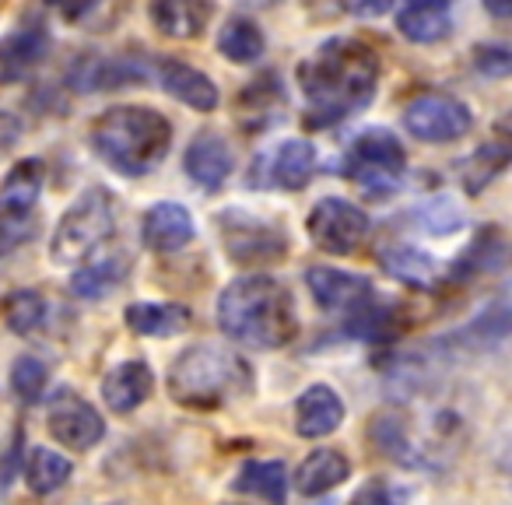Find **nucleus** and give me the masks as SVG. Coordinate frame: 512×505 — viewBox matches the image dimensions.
Wrapping results in <instances>:
<instances>
[{"instance_id":"1","label":"nucleus","mask_w":512,"mask_h":505,"mask_svg":"<svg viewBox=\"0 0 512 505\" xmlns=\"http://www.w3.org/2000/svg\"><path fill=\"white\" fill-rule=\"evenodd\" d=\"M379 60L358 39H327L299 67V88L306 95L309 127H334L362 113L376 99Z\"/></svg>"},{"instance_id":"2","label":"nucleus","mask_w":512,"mask_h":505,"mask_svg":"<svg viewBox=\"0 0 512 505\" xmlns=\"http://www.w3.org/2000/svg\"><path fill=\"white\" fill-rule=\"evenodd\" d=\"M218 327L228 341L246 344V348H285L299 330L292 292L267 274L232 281L218 295Z\"/></svg>"},{"instance_id":"3","label":"nucleus","mask_w":512,"mask_h":505,"mask_svg":"<svg viewBox=\"0 0 512 505\" xmlns=\"http://www.w3.org/2000/svg\"><path fill=\"white\" fill-rule=\"evenodd\" d=\"M95 155L113 172L127 179L148 176L162 165L172 144V127L158 109L148 106H113L92 123Z\"/></svg>"},{"instance_id":"4","label":"nucleus","mask_w":512,"mask_h":505,"mask_svg":"<svg viewBox=\"0 0 512 505\" xmlns=\"http://www.w3.org/2000/svg\"><path fill=\"white\" fill-rule=\"evenodd\" d=\"M253 376L242 355H235L225 344H193L172 362L169 369V393L183 407L193 411H211L228 404L232 397L249 390Z\"/></svg>"},{"instance_id":"5","label":"nucleus","mask_w":512,"mask_h":505,"mask_svg":"<svg viewBox=\"0 0 512 505\" xmlns=\"http://www.w3.org/2000/svg\"><path fill=\"white\" fill-rule=\"evenodd\" d=\"M116 232V200L106 186H92L85 190L64 218L57 221V232L50 242V257L60 267H78L99 257V249L113 239Z\"/></svg>"},{"instance_id":"6","label":"nucleus","mask_w":512,"mask_h":505,"mask_svg":"<svg viewBox=\"0 0 512 505\" xmlns=\"http://www.w3.org/2000/svg\"><path fill=\"white\" fill-rule=\"evenodd\" d=\"M404 144L393 130L386 127H372L351 141L348 155H344V172L362 186L372 197H386L400 186L404 179Z\"/></svg>"},{"instance_id":"7","label":"nucleus","mask_w":512,"mask_h":505,"mask_svg":"<svg viewBox=\"0 0 512 505\" xmlns=\"http://www.w3.org/2000/svg\"><path fill=\"white\" fill-rule=\"evenodd\" d=\"M221 239H225L228 260L242 267L253 264H274L288 253V235L271 221H260L256 214L232 207L221 214Z\"/></svg>"},{"instance_id":"8","label":"nucleus","mask_w":512,"mask_h":505,"mask_svg":"<svg viewBox=\"0 0 512 505\" xmlns=\"http://www.w3.org/2000/svg\"><path fill=\"white\" fill-rule=\"evenodd\" d=\"M474 113L463 99L446 92H421L404 106V130L418 141L446 144L456 137L470 134Z\"/></svg>"},{"instance_id":"9","label":"nucleus","mask_w":512,"mask_h":505,"mask_svg":"<svg viewBox=\"0 0 512 505\" xmlns=\"http://www.w3.org/2000/svg\"><path fill=\"white\" fill-rule=\"evenodd\" d=\"M369 235V214L344 197H323L309 211V239L334 257H348Z\"/></svg>"},{"instance_id":"10","label":"nucleus","mask_w":512,"mask_h":505,"mask_svg":"<svg viewBox=\"0 0 512 505\" xmlns=\"http://www.w3.org/2000/svg\"><path fill=\"white\" fill-rule=\"evenodd\" d=\"M316 176V148L302 137L274 144L253 158V172L246 183L253 186H278V190H306L309 179Z\"/></svg>"},{"instance_id":"11","label":"nucleus","mask_w":512,"mask_h":505,"mask_svg":"<svg viewBox=\"0 0 512 505\" xmlns=\"http://www.w3.org/2000/svg\"><path fill=\"white\" fill-rule=\"evenodd\" d=\"M46 428H50V435L60 442V446L78 449V453L99 446L102 435H106L102 414L95 411L85 397H78L74 390H57L50 397V407H46Z\"/></svg>"},{"instance_id":"12","label":"nucleus","mask_w":512,"mask_h":505,"mask_svg":"<svg viewBox=\"0 0 512 505\" xmlns=\"http://www.w3.org/2000/svg\"><path fill=\"white\" fill-rule=\"evenodd\" d=\"M309 292L320 302L327 313H358L362 306H369L376 299L372 281H365L362 274L337 271V267H309L306 271Z\"/></svg>"},{"instance_id":"13","label":"nucleus","mask_w":512,"mask_h":505,"mask_svg":"<svg viewBox=\"0 0 512 505\" xmlns=\"http://www.w3.org/2000/svg\"><path fill=\"white\" fill-rule=\"evenodd\" d=\"M232 165H235V155L218 130H200L183 155L186 176L197 186H204V190H218V186L232 176Z\"/></svg>"},{"instance_id":"14","label":"nucleus","mask_w":512,"mask_h":505,"mask_svg":"<svg viewBox=\"0 0 512 505\" xmlns=\"http://www.w3.org/2000/svg\"><path fill=\"white\" fill-rule=\"evenodd\" d=\"M453 4L456 0H400V36L418 46H432L446 39L449 29H453Z\"/></svg>"},{"instance_id":"15","label":"nucleus","mask_w":512,"mask_h":505,"mask_svg":"<svg viewBox=\"0 0 512 505\" xmlns=\"http://www.w3.org/2000/svg\"><path fill=\"white\" fill-rule=\"evenodd\" d=\"M344 400L337 397L334 386L313 383L299 400H295V432L302 439H327L341 428Z\"/></svg>"},{"instance_id":"16","label":"nucleus","mask_w":512,"mask_h":505,"mask_svg":"<svg viewBox=\"0 0 512 505\" xmlns=\"http://www.w3.org/2000/svg\"><path fill=\"white\" fill-rule=\"evenodd\" d=\"M141 239L151 253H176V249L190 246L193 239V214L176 200H162V204L148 207L141 221Z\"/></svg>"},{"instance_id":"17","label":"nucleus","mask_w":512,"mask_h":505,"mask_svg":"<svg viewBox=\"0 0 512 505\" xmlns=\"http://www.w3.org/2000/svg\"><path fill=\"white\" fill-rule=\"evenodd\" d=\"M158 85L197 113H211L218 106V85L204 71L183 64V60H158Z\"/></svg>"},{"instance_id":"18","label":"nucleus","mask_w":512,"mask_h":505,"mask_svg":"<svg viewBox=\"0 0 512 505\" xmlns=\"http://www.w3.org/2000/svg\"><path fill=\"white\" fill-rule=\"evenodd\" d=\"M379 264L390 278L421 288V292H432V288H439V281H446V264L418 246H386L379 253Z\"/></svg>"},{"instance_id":"19","label":"nucleus","mask_w":512,"mask_h":505,"mask_svg":"<svg viewBox=\"0 0 512 505\" xmlns=\"http://www.w3.org/2000/svg\"><path fill=\"white\" fill-rule=\"evenodd\" d=\"M151 386H155L151 365L134 358V362H120L106 372V379H102V400H106L109 411L130 414L151 397Z\"/></svg>"},{"instance_id":"20","label":"nucleus","mask_w":512,"mask_h":505,"mask_svg":"<svg viewBox=\"0 0 512 505\" xmlns=\"http://www.w3.org/2000/svg\"><path fill=\"white\" fill-rule=\"evenodd\" d=\"M151 22L169 39H197L211 22V0H151Z\"/></svg>"},{"instance_id":"21","label":"nucleus","mask_w":512,"mask_h":505,"mask_svg":"<svg viewBox=\"0 0 512 505\" xmlns=\"http://www.w3.org/2000/svg\"><path fill=\"white\" fill-rule=\"evenodd\" d=\"M46 50H50V36L43 25H22L11 36L0 39V78H22L32 67L43 64Z\"/></svg>"},{"instance_id":"22","label":"nucleus","mask_w":512,"mask_h":505,"mask_svg":"<svg viewBox=\"0 0 512 505\" xmlns=\"http://www.w3.org/2000/svg\"><path fill=\"white\" fill-rule=\"evenodd\" d=\"M351 474V463L337 449H313L306 460L295 470V491L306 498H320L327 491H334L337 484H344Z\"/></svg>"},{"instance_id":"23","label":"nucleus","mask_w":512,"mask_h":505,"mask_svg":"<svg viewBox=\"0 0 512 505\" xmlns=\"http://www.w3.org/2000/svg\"><path fill=\"white\" fill-rule=\"evenodd\" d=\"M144 78V67L130 57H95L74 67L71 81L78 92H106V88H127Z\"/></svg>"},{"instance_id":"24","label":"nucleus","mask_w":512,"mask_h":505,"mask_svg":"<svg viewBox=\"0 0 512 505\" xmlns=\"http://www.w3.org/2000/svg\"><path fill=\"white\" fill-rule=\"evenodd\" d=\"M123 320L137 337H172L190 327V309L176 302H134L127 306Z\"/></svg>"},{"instance_id":"25","label":"nucleus","mask_w":512,"mask_h":505,"mask_svg":"<svg viewBox=\"0 0 512 505\" xmlns=\"http://www.w3.org/2000/svg\"><path fill=\"white\" fill-rule=\"evenodd\" d=\"M43 193V162L22 158L0 186V214H32Z\"/></svg>"},{"instance_id":"26","label":"nucleus","mask_w":512,"mask_h":505,"mask_svg":"<svg viewBox=\"0 0 512 505\" xmlns=\"http://www.w3.org/2000/svg\"><path fill=\"white\" fill-rule=\"evenodd\" d=\"M127 271H130L127 253H120V257H92V264L74 271L71 295H78V299H106L109 292H116L123 285Z\"/></svg>"},{"instance_id":"27","label":"nucleus","mask_w":512,"mask_h":505,"mask_svg":"<svg viewBox=\"0 0 512 505\" xmlns=\"http://www.w3.org/2000/svg\"><path fill=\"white\" fill-rule=\"evenodd\" d=\"M232 488L239 491V495L264 498L267 505H285L288 470L281 460H249V463H242Z\"/></svg>"},{"instance_id":"28","label":"nucleus","mask_w":512,"mask_h":505,"mask_svg":"<svg viewBox=\"0 0 512 505\" xmlns=\"http://www.w3.org/2000/svg\"><path fill=\"white\" fill-rule=\"evenodd\" d=\"M369 435H372V442L390 456V460L404 463V467H428L425 449L418 446V439H414L411 428L404 425V418H390V414H383V418L372 421Z\"/></svg>"},{"instance_id":"29","label":"nucleus","mask_w":512,"mask_h":505,"mask_svg":"<svg viewBox=\"0 0 512 505\" xmlns=\"http://www.w3.org/2000/svg\"><path fill=\"white\" fill-rule=\"evenodd\" d=\"M71 474V460L50 446H32L29 456H25V477H29V488L36 495H53V491L71 481Z\"/></svg>"},{"instance_id":"30","label":"nucleus","mask_w":512,"mask_h":505,"mask_svg":"<svg viewBox=\"0 0 512 505\" xmlns=\"http://www.w3.org/2000/svg\"><path fill=\"white\" fill-rule=\"evenodd\" d=\"M505 264V235L498 228H488L481 232L467 249L460 253V260H453L449 274L456 278H474V274H484V271H498Z\"/></svg>"},{"instance_id":"31","label":"nucleus","mask_w":512,"mask_h":505,"mask_svg":"<svg viewBox=\"0 0 512 505\" xmlns=\"http://www.w3.org/2000/svg\"><path fill=\"white\" fill-rule=\"evenodd\" d=\"M264 46V32L249 18H228L225 29L218 32V53L232 64H253V60L264 57Z\"/></svg>"},{"instance_id":"32","label":"nucleus","mask_w":512,"mask_h":505,"mask_svg":"<svg viewBox=\"0 0 512 505\" xmlns=\"http://www.w3.org/2000/svg\"><path fill=\"white\" fill-rule=\"evenodd\" d=\"M509 158H512V151H509V144H505V141H495V144H484V148H477L460 169L463 193L477 197V193H481L491 179L502 176V169L509 165Z\"/></svg>"},{"instance_id":"33","label":"nucleus","mask_w":512,"mask_h":505,"mask_svg":"<svg viewBox=\"0 0 512 505\" xmlns=\"http://www.w3.org/2000/svg\"><path fill=\"white\" fill-rule=\"evenodd\" d=\"M46 316V299L39 292H15L8 299V309H4V320H8V330L18 337H32L36 330H43Z\"/></svg>"},{"instance_id":"34","label":"nucleus","mask_w":512,"mask_h":505,"mask_svg":"<svg viewBox=\"0 0 512 505\" xmlns=\"http://www.w3.org/2000/svg\"><path fill=\"white\" fill-rule=\"evenodd\" d=\"M46 386H50V369H46L43 358L36 355L18 358L15 369H11V390L18 393V400L22 404H36V400H43Z\"/></svg>"},{"instance_id":"35","label":"nucleus","mask_w":512,"mask_h":505,"mask_svg":"<svg viewBox=\"0 0 512 505\" xmlns=\"http://www.w3.org/2000/svg\"><path fill=\"white\" fill-rule=\"evenodd\" d=\"M32 235H36L32 214H0V257L15 253V249L25 246Z\"/></svg>"},{"instance_id":"36","label":"nucleus","mask_w":512,"mask_h":505,"mask_svg":"<svg viewBox=\"0 0 512 505\" xmlns=\"http://www.w3.org/2000/svg\"><path fill=\"white\" fill-rule=\"evenodd\" d=\"M474 67L488 78H505L512 71V50L509 46H498V43H488V46H477L474 50Z\"/></svg>"},{"instance_id":"37","label":"nucleus","mask_w":512,"mask_h":505,"mask_svg":"<svg viewBox=\"0 0 512 505\" xmlns=\"http://www.w3.org/2000/svg\"><path fill=\"white\" fill-rule=\"evenodd\" d=\"M404 491L397 488V484L390 481H369L362 491H358L355 498H351V505H404Z\"/></svg>"},{"instance_id":"38","label":"nucleus","mask_w":512,"mask_h":505,"mask_svg":"<svg viewBox=\"0 0 512 505\" xmlns=\"http://www.w3.org/2000/svg\"><path fill=\"white\" fill-rule=\"evenodd\" d=\"M341 8L348 11L351 18L372 22V18H383L386 11L393 8V0H341Z\"/></svg>"},{"instance_id":"39","label":"nucleus","mask_w":512,"mask_h":505,"mask_svg":"<svg viewBox=\"0 0 512 505\" xmlns=\"http://www.w3.org/2000/svg\"><path fill=\"white\" fill-rule=\"evenodd\" d=\"M18 141H22V120L8 109H0V151L15 148Z\"/></svg>"},{"instance_id":"40","label":"nucleus","mask_w":512,"mask_h":505,"mask_svg":"<svg viewBox=\"0 0 512 505\" xmlns=\"http://www.w3.org/2000/svg\"><path fill=\"white\" fill-rule=\"evenodd\" d=\"M50 4L64 18H81V15H88V11H92L95 4H99V0H50Z\"/></svg>"},{"instance_id":"41","label":"nucleus","mask_w":512,"mask_h":505,"mask_svg":"<svg viewBox=\"0 0 512 505\" xmlns=\"http://www.w3.org/2000/svg\"><path fill=\"white\" fill-rule=\"evenodd\" d=\"M484 8H488L491 18H509L512 15V0H484Z\"/></svg>"}]
</instances>
